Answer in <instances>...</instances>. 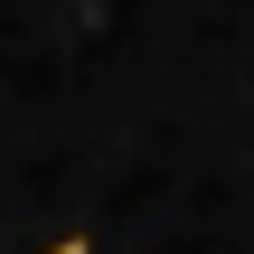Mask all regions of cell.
<instances>
[{
    "mask_svg": "<svg viewBox=\"0 0 254 254\" xmlns=\"http://www.w3.org/2000/svg\"><path fill=\"white\" fill-rule=\"evenodd\" d=\"M47 254H85V236H66V245H47Z\"/></svg>",
    "mask_w": 254,
    "mask_h": 254,
    "instance_id": "cell-1",
    "label": "cell"
}]
</instances>
